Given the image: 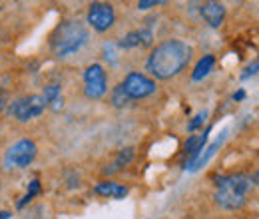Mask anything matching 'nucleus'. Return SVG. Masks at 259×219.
<instances>
[{
    "instance_id": "obj_1",
    "label": "nucleus",
    "mask_w": 259,
    "mask_h": 219,
    "mask_svg": "<svg viewBox=\"0 0 259 219\" xmlns=\"http://www.w3.org/2000/svg\"><path fill=\"white\" fill-rule=\"evenodd\" d=\"M190 60H192V46L184 40L171 38V40H163L162 44H158L152 50L146 62V70L156 80H169L178 76Z\"/></svg>"
},
{
    "instance_id": "obj_2",
    "label": "nucleus",
    "mask_w": 259,
    "mask_h": 219,
    "mask_svg": "<svg viewBox=\"0 0 259 219\" xmlns=\"http://www.w3.org/2000/svg\"><path fill=\"white\" fill-rule=\"evenodd\" d=\"M251 189H253V182L245 173L222 176L215 180V201L222 209L235 211L245 205Z\"/></svg>"
},
{
    "instance_id": "obj_3",
    "label": "nucleus",
    "mask_w": 259,
    "mask_h": 219,
    "mask_svg": "<svg viewBox=\"0 0 259 219\" xmlns=\"http://www.w3.org/2000/svg\"><path fill=\"white\" fill-rule=\"evenodd\" d=\"M88 28L80 20H64L50 34V50L56 58H66L82 50L88 42Z\"/></svg>"
},
{
    "instance_id": "obj_4",
    "label": "nucleus",
    "mask_w": 259,
    "mask_h": 219,
    "mask_svg": "<svg viewBox=\"0 0 259 219\" xmlns=\"http://www.w3.org/2000/svg\"><path fill=\"white\" fill-rule=\"evenodd\" d=\"M44 110H46V102L42 94L20 96L8 106V114L18 122H30L34 118H40Z\"/></svg>"
},
{
    "instance_id": "obj_5",
    "label": "nucleus",
    "mask_w": 259,
    "mask_h": 219,
    "mask_svg": "<svg viewBox=\"0 0 259 219\" xmlns=\"http://www.w3.org/2000/svg\"><path fill=\"white\" fill-rule=\"evenodd\" d=\"M36 154H38V148L32 140H18L8 148L2 163L6 169H24L34 161Z\"/></svg>"
},
{
    "instance_id": "obj_6",
    "label": "nucleus",
    "mask_w": 259,
    "mask_h": 219,
    "mask_svg": "<svg viewBox=\"0 0 259 219\" xmlns=\"http://www.w3.org/2000/svg\"><path fill=\"white\" fill-rule=\"evenodd\" d=\"M122 88H124V92L130 100L148 98V96L156 94V90H158L156 82L152 78H148L146 74H140V72H130L122 82Z\"/></svg>"
},
{
    "instance_id": "obj_7",
    "label": "nucleus",
    "mask_w": 259,
    "mask_h": 219,
    "mask_svg": "<svg viewBox=\"0 0 259 219\" xmlns=\"http://www.w3.org/2000/svg\"><path fill=\"white\" fill-rule=\"evenodd\" d=\"M86 22L94 28L96 32H106L110 30L116 22V10L112 4L108 2H92L88 6V16Z\"/></svg>"
},
{
    "instance_id": "obj_8",
    "label": "nucleus",
    "mask_w": 259,
    "mask_h": 219,
    "mask_svg": "<svg viewBox=\"0 0 259 219\" xmlns=\"http://www.w3.org/2000/svg\"><path fill=\"white\" fill-rule=\"evenodd\" d=\"M108 92V76L100 64H90L84 70V94L90 100H100Z\"/></svg>"
},
{
    "instance_id": "obj_9",
    "label": "nucleus",
    "mask_w": 259,
    "mask_h": 219,
    "mask_svg": "<svg viewBox=\"0 0 259 219\" xmlns=\"http://www.w3.org/2000/svg\"><path fill=\"white\" fill-rule=\"evenodd\" d=\"M226 136H227V129H224V132H222V134H220V136H218L205 150H201L194 159H190V161L186 163V169H188V171H197V169H201L203 165H207V161L215 156V152H218V150L222 148V144L226 142Z\"/></svg>"
},
{
    "instance_id": "obj_10",
    "label": "nucleus",
    "mask_w": 259,
    "mask_h": 219,
    "mask_svg": "<svg viewBox=\"0 0 259 219\" xmlns=\"http://www.w3.org/2000/svg\"><path fill=\"white\" fill-rule=\"evenodd\" d=\"M199 14H201V18L211 28H220L222 22H224V18H226V6L220 4V2H205V4H201Z\"/></svg>"
},
{
    "instance_id": "obj_11",
    "label": "nucleus",
    "mask_w": 259,
    "mask_h": 219,
    "mask_svg": "<svg viewBox=\"0 0 259 219\" xmlns=\"http://www.w3.org/2000/svg\"><path fill=\"white\" fill-rule=\"evenodd\" d=\"M154 42V34L152 30H132L128 32L122 42H120V48H136V46H150Z\"/></svg>"
},
{
    "instance_id": "obj_12",
    "label": "nucleus",
    "mask_w": 259,
    "mask_h": 219,
    "mask_svg": "<svg viewBox=\"0 0 259 219\" xmlns=\"http://www.w3.org/2000/svg\"><path fill=\"white\" fill-rule=\"evenodd\" d=\"M94 191L98 195L112 197V199H122V197L128 195V188L122 186V184H116V182H98L94 186Z\"/></svg>"
},
{
    "instance_id": "obj_13",
    "label": "nucleus",
    "mask_w": 259,
    "mask_h": 219,
    "mask_svg": "<svg viewBox=\"0 0 259 219\" xmlns=\"http://www.w3.org/2000/svg\"><path fill=\"white\" fill-rule=\"evenodd\" d=\"M209 134H211V127H207L203 134H197V136H190V138H188L184 150H186V154L190 156V159H194V157L203 150V146L209 142Z\"/></svg>"
},
{
    "instance_id": "obj_14",
    "label": "nucleus",
    "mask_w": 259,
    "mask_h": 219,
    "mask_svg": "<svg viewBox=\"0 0 259 219\" xmlns=\"http://www.w3.org/2000/svg\"><path fill=\"white\" fill-rule=\"evenodd\" d=\"M134 157H136V148L128 146V148L120 150V152H118V157L114 159V163H112V165H108V167L104 169V173H106V176H112V173L120 171L122 167H126V165L132 163V159H134Z\"/></svg>"
},
{
    "instance_id": "obj_15",
    "label": "nucleus",
    "mask_w": 259,
    "mask_h": 219,
    "mask_svg": "<svg viewBox=\"0 0 259 219\" xmlns=\"http://www.w3.org/2000/svg\"><path fill=\"white\" fill-rule=\"evenodd\" d=\"M44 102H46V108H50L52 112H60L62 110V94H60V86L58 84H50L44 88Z\"/></svg>"
},
{
    "instance_id": "obj_16",
    "label": "nucleus",
    "mask_w": 259,
    "mask_h": 219,
    "mask_svg": "<svg viewBox=\"0 0 259 219\" xmlns=\"http://www.w3.org/2000/svg\"><path fill=\"white\" fill-rule=\"evenodd\" d=\"M215 66V56L213 54H205L203 58H199L197 64L194 66V72H192V80L194 82H201Z\"/></svg>"
},
{
    "instance_id": "obj_17",
    "label": "nucleus",
    "mask_w": 259,
    "mask_h": 219,
    "mask_svg": "<svg viewBox=\"0 0 259 219\" xmlns=\"http://www.w3.org/2000/svg\"><path fill=\"white\" fill-rule=\"evenodd\" d=\"M40 191H42V186H40V180L36 178V180H32V182H30V186H28V191L24 193V197L18 201V209H22L26 203H30L34 197L40 193Z\"/></svg>"
},
{
    "instance_id": "obj_18",
    "label": "nucleus",
    "mask_w": 259,
    "mask_h": 219,
    "mask_svg": "<svg viewBox=\"0 0 259 219\" xmlns=\"http://www.w3.org/2000/svg\"><path fill=\"white\" fill-rule=\"evenodd\" d=\"M130 102H132V100L126 96L124 88H122V84H118V86L112 90V104H114L116 108H124V106H128Z\"/></svg>"
},
{
    "instance_id": "obj_19",
    "label": "nucleus",
    "mask_w": 259,
    "mask_h": 219,
    "mask_svg": "<svg viewBox=\"0 0 259 219\" xmlns=\"http://www.w3.org/2000/svg\"><path fill=\"white\" fill-rule=\"evenodd\" d=\"M205 120H207V110H201V112L195 116L194 120L188 124V132H195V129H199L201 125L205 124Z\"/></svg>"
},
{
    "instance_id": "obj_20",
    "label": "nucleus",
    "mask_w": 259,
    "mask_h": 219,
    "mask_svg": "<svg viewBox=\"0 0 259 219\" xmlns=\"http://www.w3.org/2000/svg\"><path fill=\"white\" fill-rule=\"evenodd\" d=\"M257 68H259L257 60H253V64H249V66L243 70V74H241V80H247L249 76H255V74H257Z\"/></svg>"
},
{
    "instance_id": "obj_21",
    "label": "nucleus",
    "mask_w": 259,
    "mask_h": 219,
    "mask_svg": "<svg viewBox=\"0 0 259 219\" xmlns=\"http://www.w3.org/2000/svg\"><path fill=\"white\" fill-rule=\"evenodd\" d=\"M158 4H163V2L162 0H142V2H138V10H150Z\"/></svg>"
},
{
    "instance_id": "obj_22",
    "label": "nucleus",
    "mask_w": 259,
    "mask_h": 219,
    "mask_svg": "<svg viewBox=\"0 0 259 219\" xmlns=\"http://www.w3.org/2000/svg\"><path fill=\"white\" fill-rule=\"evenodd\" d=\"M243 98H245V92H243V90H237V92L233 94V100H235V102H241Z\"/></svg>"
},
{
    "instance_id": "obj_23",
    "label": "nucleus",
    "mask_w": 259,
    "mask_h": 219,
    "mask_svg": "<svg viewBox=\"0 0 259 219\" xmlns=\"http://www.w3.org/2000/svg\"><path fill=\"white\" fill-rule=\"evenodd\" d=\"M10 217H12L10 211H0V219H10Z\"/></svg>"
},
{
    "instance_id": "obj_24",
    "label": "nucleus",
    "mask_w": 259,
    "mask_h": 219,
    "mask_svg": "<svg viewBox=\"0 0 259 219\" xmlns=\"http://www.w3.org/2000/svg\"><path fill=\"white\" fill-rule=\"evenodd\" d=\"M2 108H4V94H2V90H0V114H2Z\"/></svg>"
}]
</instances>
